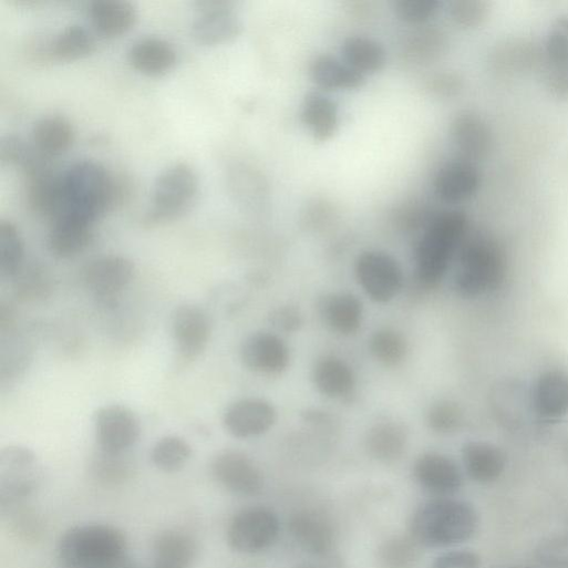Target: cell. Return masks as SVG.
Masks as SVG:
<instances>
[{
    "mask_svg": "<svg viewBox=\"0 0 568 568\" xmlns=\"http://www.w3.org/2000/svg\"><path fill=\"white\" fill-rule=\"evenodd\" d=\"M478 524V513L471 503L438 497L416 509L410 523V535L421 547H450L471 539Z\"/></svg>",
    "mask_w": 568,
    "mask_h": 568,
    "instance_id": "obj_1",
    "label": "cell"
},
{
    "mask_svg": "<svg viewBox=\"0 0 568 568\" xmlns=\"http://www.w3.org/2000/svg\"><path fill=\"white\" fill-rule=\"evenodd\" d=\"M506 273L507 258L499 242L475 236L465 239L457 251L453 288L463 299H476L499 289Z\"/></svg>",
    "mask_w": 568,
    "mask_h": 568,
    "instance_id": "obj_2",
    "label": "cell"
},
{
    "mask_svg": "<svg viewBox=\"0 0 568 568\" xmlns=\"http://www.w3.org/2000/svg\"><path fill=\"white\" fill-rule=\"evenodd\" d=\"M467 230V216L459 210L442 211L431 219L415 251L417 277L424 286L433 288L443 280Z\"/></svg>",
    "mask_w": 568,
    "mask_h": 568,
    "instance_id": "obj_3",
    "label": "cell"
},
{
    "mask_svg": "<svg viewBox=\"0 0 568 568\" xmlns=\"http://www.w3.org/2000/svg\"><path fill=\"white\" fill-rule=\"evenodd\" d=\"M63 205L68 213L95 224L117 200V184L109 171L94 161H81L62 175ZM59 214V215H60Z\"/></svg>",
    "mask_w": 568,
    "mask_h": 568,
    "instance_id": "obj_4",
    "label": "cell"
},
{
    "mask_svg": "<svg viewBox=\"0 0 568 568\" xmlns=\"http://www.w3.org/2000/svg\"><path fill=\"white\" fill-rule=\"evenodd\" d=\"M127 538L117 527L91 524L71 528L62 537L59 555L68 568H86L123 556Z\"/></svg>",
    "mask_w": 568,
    "mask_h": 568,
    "instance_id": "obj_5",
    "label": "cell"
},
{
    "mask_svg": "<svg viewBox=\"0 0 568 568\" xmlns=\"http://www.w3.org/2000/svg\"><path fill=\"white\" fill-rule=\"evenodd\" d=\"M198 188V177L188 164L178 163L166 168L155 183L144 225L156 227L183 216L193 206Z\"/></svg>",
    "mask_w": 568,
    "mask_h": 568,
    "instance_id": "obj_6",
    "label": "cell"
},
{
    "mask_svg": "<svg viewBox=\"0 0 568 568\" xmlns=\"http://www.w3.org/2000/svg\"><path fill=\"white\" fill-rule=\"evenodd\" d=\"M40 469L37 455L23 446L0 453V496L3 507L24 503L38 489Z\"/></svg>",
    "mask_w": 568,
    "mask_h": 568,
    "instance_id": "obj_7",
    "label": "cell"
},
{
    "mask_svg": "<svg viewBox=\"0 0 568 568\" xmlns=\"http://www.w3.org/2000/svg\"><path fill=\"white\" fill-rule=\"evenodd\" d=\"M280 533L277 514L267 507H248L238 512L229 523L227 537L233 549L257 554L271 547Z\"/></svg>",
    "mask_w": 568,
    "mask_h": 568,
    "instance_id": "obj_8",
    "label": "cell"
},
{
    "mask_svg": "<svg viewBox=\"0 0 568 568\" xmlns=\"http://www.w3.org/2000/svg\"><path fill=\"white\" fill-rule=\"evenodd\" d=\"M355 277L374 302L386 303L393 300L403 286V272L399 262L382 251H365L355 262Z\"/></svg>",
    "mask_w": 568,
    "mask_h": 568,
    "instance_id": "obj_9",
    "label": "cell"
},
{
    "mask_svg": "<svg viewBox=\"0 0 568 568\" xmlns=\"http://www.w3.org/2000/svg\"><path fill=\"white\" fill-rule=\"evenodd\" d=\"M95 437L100 450L126 453L141 436L140 419L125 405L101 407L94 416Z\"/></svg>",
    "mask_w": 568,
    "mask_h": 568,
    "instance_id": "obj_10",
    "label": "cell"
},
{
    "mask_svg": "<svg viewBox=\"0 0 568 568\" xmlns=\"http://www.w3.org/2000/svg\"><path fill=\"white\" fill-rule=\"evenodd\" d=\"M172 332L179 359L192 362L204 353L209 343L210 317L197 304L179 306L172 317Z\"/></svg>",
    "mask_w": 568,
    "mask_h": 568,
    "instance_id": "obj_11",
    "label": "cell"
},
{
    "mask_svg": "<svg viewBox=\"0 0 568 568\" xmlns=\"http://www.w3.org/2000/svg\"><path fill=\"white\" fill-rule=\"evenodd\" d=\"M211 472L221 486L240 496L259 495L265 486L261 469L242 452L219 453L213 461Z\"/></svg>",
    "mask_w": 568,
    "mask_h": 568,
    "instance_id": "obj_12",
    "label": "cell"
},
{
    "mask_svg": "<svg viewBox=\"0 0 568 568\" xmlns=\"http://www.w3.org/2000/svg\"><path fill=\"white\" fill-rule=\"evenodd\" d=\"M134 264L122 256H105L93 260L84 270V283L105 302H112L133 281Z\"/></svg>",
    "mask_w": 568,
    "mask_h": 568,
    "instance_id": "obj_13",
    "label": "cell"
},
{
    "mask_svg": "<svg viewBox=\"0 0 568 568\" xmlns=\"http://www.w3.org/2000/svg\"><path fill=\"white\" fill-rule=\"evenodd\" d=\"M277 421L275 406L259 397L234 402L224 414L227 432L237 438H254L267 433Z\"/></svg>",
    "mask_w": 568,
    "mask_h": 568,
    "instance_id": "obj_14",
    "label": "cell"
},
{
    "mask_svg": "<svg viewBox=\"0 0 568 568\" xmlns=\"http://www.w3.org/2000/svg\"><path fill=\"white\" fill-rule=\"evenodd\" d=\"M530 402L538 421L558 422L568 416V372H543L530 389Z\"/></svg>",
    "mask_w": 568,
    "mask_h": 568,
    "instance_id": "obj_15",
    "label": "cell"
},
{
    "mask_svg": "<svg viewBox=\"0 0 568 568\" xmlns=\"http://www.w3.org/2000/svg\"><path fill=\"white\" fill-rule=\"evenodd\" d=\"M200 17L192 27L194 41L204 47H218L237 39L241 33L238 17L225 2H200Z\"/></svg>",
    "mask_w": 568,
    "mask_h": 568,
    "instance_id": "obj_16",
    "label": "cell"
},
{
    "mask_svg": "<svg viewBox=\"0 0 568 568\" xmlns=\"http://www.w3.org/2000/svg\"><path fill=\"white\" fill-rule=\"evenodd\" d=\"M24 175L29 208L37 215L53 220L63 205L62 176L51 169L47 159L24 172Z\"/></svg>",
    "mask_w": 568,
    "mask_h": 568,
    "instance_id": "obj_17",
    "label": "cell"
},
{
    "mask_svg": "<svg viewBox=\"0 0 568 568\" xmlns=\"http://www.w3.org/2000/svg\"><path fill=\"white\" fill-rule=\"evenodd\" d=\"M452 142L463 159L478 162L493 151L494 136L487 122L473 111L455 115L450 126Z\"/></svg>",
    "mask_w": 568,
    "mask_h": 568,
    "instance_id": "obj_18",
    "label": "cell"
},
{
    "mask_svg": "<svg viewBox=\"0 0 568 568\" xmlns=\"http://www.w3.org/2000/svg\"><path fill=\"white\" fill-rule=\"evenodd\" d=\"M240 355L249 370L261 374H279L287 370L290 362L286 342L266 331L249 335L241 345Z\"/></svg>",
    "mask_w": 568,
    "mask_h": 568,
    "instance_id": "obj_19",
    "label": "cell"
},
{
    "mask_svg": "<svg viewBox=\"0 0 568 568\" xmlns=\"http://www.w3.org/2000/svg\"><path fill=\"white\" fill-rule=\"evenodd\" d=\"M289 530L297 544L313 556L327 557L334 548V526L329 517L319 510H298L290 517Z\"/></svg>",
    "mask_w": 568,
    "mask_h": 568,
    "instance_id": "obj_20",
    "label": "cell"
},
{
    "mask_svg": "<svg viewBox=\"0 0 568 568\" xmlns=\"http://www.w3.org/2000/svg\"><path fill=\"white\" fill-rule=\"evenodd\" d=\"M413 474L425 490L438 497H451L463 485L458 465L451 457L436 452L421 455L415 461Z\"/></svg>",
    "mask_w": 568,
    "mask_h": 568,
    "instance_id": "obj_21",
    "label": "cell"
},
{
    "mask_svg": "<svg viewBox=\"0 0 568 568\" xmlns=\"http://www.w3.org/2000/svg\"><path fill=\"white\" fill-rule=\"evenodd\" d=\"M490 401L496 420L512 432L523 430L528 417L535 416L530 390H526L518 380L507 379L497 382L493 388Z\"/></svg>",
    "mask_w": 568,
    "mask_h": 568,
    "instance_id": "obj_22",
    "label": "cell"
},
{
    "mask_svg": "<svg viewBox=\"0 0 568 568\" xmlns=\"http://www.w3.org/2000/svg\"><path fill=\"white\" fill-rule=\"evenodd\" d=\"M94 224L75 215L62 213L53 219L48 246L52 255L61 259L74 258L91 245Z\"/></svg>",
    "mask_w": 568,
    "mask_h": 568,
    "instance_id": "obj_23",
    "label": "cell"
},
{
    "mask_svg": "<svg viewBox=\"0 0 568 568\" xmlns=\"http://www.w3.org/2000/svg\"><path fill=\"white\" fill-rule=\"evenodd\" d=\"M481 186L475 163L458 159L446 163L434 179V192L444 203L456 204L473 197Z\"/></svg>",
    "mask_w": 568,
    "mask_h": 568,
    "instance_id": "obj_24",
    "label": "cell"
},
{
    "mask_svg": "<svg viewBox=\"0 0 568 568\" xmlns=\"http://www.w3.org/2000/svg\"><path fill=\"white\" fill-rule=\"evenodd\" d=\"M462 461L467 476L482 485L499 479L507 464L504 451L484 441L465 443L462 448Z\"/></svg>",
    "mask_w": 568,
    "mask_h": 568,
    "instance_id": "obj_25",
    "label": "cell"
},
{
    "mask_svg": "<svg viewBox=\"0 0 568 568\" xmlns=\"http://www.w3.org/2000/svg\"><path fill=\"white\" fill-rule=\"evenodd\" d=\"M128 62L138 73L149 78H159L175 69L177 52L167 41L148 38L136 42L131 48Z\"/></svg>",
    "mask_w": 568,
    "mask_h": 568,
    "instance_id": "obj_26",
    "label": "cell"
},
{
    "mask_svg": "<svg viewBox=\"0 0 568 568\" xmlns=\"http://www.w3.org/2000/svg\"><path fill=\"white\" fill-rule=\"evenodd\" d=\"M324 323L341 335L355 334L363 321L362 302L351 293L337 292L324 296L319 303Z\"/></svg>",
    "mask_w": 568,
    "mask_h": 568,
    "instance_id": "obj_27",
    "label": "cell"
},
{
    "mask_svg": "<svg viewBox=\"0 0 568 568\" xmlns=\"http://www.w3.org/2000/svg\"><path fill=\"white\" fill-rule=\"evenodd\" d=\"M489 61L495 71L517 73L531 71L545 60L543 49H539L536 43L516 38L496 44Z\"/></svg>",
    "mask_w": 568,
    "mask_h": 568,
    "instance_id": "obj_28",
    "label": "cell"
},
{
    "mask_svg": "<svg viewBox=\"0 0 568 568\" xmlns=\"http://www.w3.org/2000/svg\"><path fill=\"white\" fill-rule=\"evenodd\" d=\"M90 17L94 30L109 39L127 34L137 23V11L127 2L100 0L92 4Z\"/></svg>",
    "mask_w": 568,
    "mask_h": 568,
    "instance_id": "obj_29",
    "label": "cell"
},
{
    "mask_svg": "<svg viewBox=\"0 0 568 568\" xmlns=\"http://www.w3.org/2000/svg\"><path fill=\"white\" fill-rule=\"evenodd\" d=\"M74 141L75 131L72 123L59 115L39 120L32 131L34 148L47 158L68 153Z\"/></svg>",
    "mask_w": 568,
    "mask_h": 568,
    "instance_id": "obj_30",
    "label": "cell"
},
{
    "mask_svg": "<svg viewBox=\"0 0 568 568\" xmlns=\"http://www.w3.org/2000/svg\"><path fill=\"white\" fill-rule=\"evenodd\" d=\"M312 380L317 390L330 399L347 397L355 388L352 368L335 357L319 359L312 370Z\"/></svg>",
    "mask_w": 568,
    "mask_h": 568,
    "instance_id": "obj_31",
    "label": "cell"
},
{
    "mask_svg": "<svg viewBox=\"0 0 568 568\" xmlns=\"http://www.w3.org/2000/svg\"><path fill=\"white\" fill-rule=\"evenodd\" d=\"M301 121L316 141L328 142L338 131V106L329 97L311 93L303 102Z\"/></svg>",
    "mask_w": 568,
    "mask_h": 568,
    "instance_id": "obj_32",
    "label": "cell"
},
{
    "mask_svg": "<svg viewBox=\"0 0 568 568\" xmlns=\"http://www.w3.org/2000/svg\"><path fill=\"white\" fill-rule=\"evenodd\" d=\"M407 433L396 422H380L373 425L365 437L369 455L382 463H393L405 453Z\"/></svg>",
    "mask_w": 568,
    "mask_h": 568,
    "instance_id": "obj_33",
    "label": "cell"
},
{
    "mask_svg": "<svg viewBox=\"0 0 568 568\" xmlns=\"http://www.w3.org/2000/svg\"><path fill=\"white\" fill-rule=\"evenodd\" d=\"M313 83L327 91H351L361 89L365 78L330 56L317 58L310 66Z\"/></svg>",
    "mask_w": 568,
    "mask_h": 568,
    "instance_id": "obj_34",
    "label": "cell"
},
{
    "mask_svg": "<svg viewBox=\"0 0 568 568\" xmlns=\"http://www.w3.org/2000/svg\"><path fill=\"white\" fill-rule=\"evenodd\" d=\"M156 564L188 568L196 558L197 545L186 533L166 530L161 533L153 545Z\"/></svg>",
    "mask_w": 568,
    "mask_h": 568,
    "instance_id": "obj_35",
    "label": "cell"
},
{
    "mask_svg": "<svg viewBox=\"0 0 568 568\" xmlns=\"http://www.w3.org/2000/svg\"><path fill=\"white\" fill-rule=\"evenodd\" d=\"M345 64L361 75L380 72L386 62L383 48L362 37L349 38L342 48Z\"/></svg>",
    "mask_w": 568,
    "mask_h": 568,
    "instance_id": "obj_36",
    "label": "cell"
},
{
    "mask_svg": "<svg viewBox=\"0 0 568 568\" xmlns=\"http://www.w3.org/2000/svg\"><path fill=\"white\" fill-rule=\"evenodd\" d=\"M95 49L96 42L92 33L81 25H72L53 41L50 55L55 61L71 63L89 58Z\"/></svg>",
    "mask_w": 568,
    "mask_h": 568,
    "instance_id": "obj_37",
    "label": "cell"
},
{
    "mask_svg": "<svg viewBox=\"0 0 568 568\" xmlns=\"http://www.w3.org/2000/svg\"><path fill=\"white\" fill-rule=\"evenodd\" d=\"M24 265V242L19 229L11 221H0V273L14 279Z\"/></svg>",
    "mask_w": 568,
    "mask_h": 568,
    "instance_id": "obj_38",
    "label": "cell"
},
{
    "mask_svg": "<svg viewBox=\"0 0 568 568\" xmlns=\"http://www.w3.org/2000/svg\"><path fill=\"white\" fill-rule=\"evenodd\" d=\"M421 546L411 537L396 535L385 539L378 549L381 568H415Z\"/></svg>",
    "mask_w": 568,
    "mask_h": 568,
    "instance_id": "obj_39",
    "label": "cell"
},
{
    "mask_svg": "<svg viewBox=\"0 0 568 568\" xmlns=\"http://www.w3.org/2000/svg\"><path fill=\"white\" fill-rule=\"evenodd\" d=\"M193 454L190 444L176 435L164 436L153 446V464L165 473H175L185 467Z\"/></svg>",
    "mask_w": 568,
    "mask_h": 568,
    "instance_id": "obj_40",
    "label": "cell"
},
{
    "mask_svg": "<svg viewBox=\"0 0 568 568\" xmlns=\"http://www.w3.org/2000/svg\"><path fill=\"white\" fill-rule=\"evenodd\" d=\"M134 472L126 453H112L100 450L91 463L93 477L104 485H118L130 479Z\"/></svg>",
    "mask_w": 568,
    "mask_h": 568,
    "instance_id": "obj_41",
    "label": "cell"
},
{
    "mask_svg": "<svg viewBox=\"0 0 568 568\" xmlns=\"http://www.w3.org/2000/svg\"><path fill=\"white\" fill-rule=\"evenodd\" d=\"M370 350L381 364L392 368L405 359L407 343L400 332L393 329H381L371 337Z\"/></svg>",
    "mask_w": 568,
    "mask_h": 568,
    "instance_id": "obj_42",
    "label": "cell"
},
{
    "mask_svg": "<svg viewBox=\"0 0 568 568\" xmlns=\"http://www.w3.org/2000/svg\"><path fill=\"white\" fill-rule=\"evenodd\" d=\"M446 47L445 35L436 29L413 33L404 47V54L414 62H427L441 55Z\"/></svg>",
    "mask_w": 568,
    "mask_h": 568,
    "instance_id": "obj_43",
    "label": "cell"
},
{
    "mask_svg": "<svg viewBox=\"0 0 568 568\" xmlns=\"http://www.w3.org/2000/svg\"><path fill=\"white\" fill-rule=\"evenodd\" d=\"M534 557L545 568H568V527L543 538L534 549Z\"/></svg>",
    "mask_w": 568,
    "mask_h": 568,
    "instance_id": "obj_44",
    "label": "cell"
},
{
    "mask_svg": "<svg viewBox=\"0 0 568 568\" xmlns=\"http://www.w3.org/2000/svg\"><path fill=\"white\" fill-rule=\"evenodd\" d=\"M18 297L25 301L44 299L52 289V279L40 266H25L14 278Z\"/></svg>",
    "mask_w": 568,
    "mask_h": 568,
    "instance_id": "obj_45",
    "label": "cell"
},
{
    "mask_svg": "<svg viewBox=\"0 0 568 568\" xmlns=\"http://www.w3.org/2000/svg\"><path fill=\"white\" fill-rule=\"evenodd\" d=\"M546 64L568 60V14L557 17L550 24L543 47Z\"/></svg>",
    "mask_w": 568,
    "mask_h": 568,
    "instance_id": "obj_46",
    "label": "cell"
},
{
    "mask_svg": "<svg viewBox=\"0 0 568 568\" xmlns=\"http://www.w3.org/2000/svg\"><path fill=\"white\" fill-rule=\"evenodd\" d=\"M489 11L486 0H452L448 4L451 20L463 29L481 27L487 20Z\"/></svg>",
    "mask_w": 568,
    "mask_h": 568,
    "instance_id": "obj_47",
    "label": "cell"
},
{
    "mask_svg": "<svg viewBox=\"0 0 568 568\" xmlns=\"http://www.w3.org/2000/svg\"><path fill=\"white\" fill-rule=\"evenodd\" d=\"M462 421V410L452 401H440L427 412V424L436 433H453L461 427Z\"/></svg>",
    "mask_w": 568,
    "mask_h": 568,
    "instance_id": "obj_48",
    "label": "cell"
},
{
    "mask_svg": "<svg viewBox=\"0 0 568 568\" xmlns=\"http://www.w3.org/2000/svg\"><path fill=\"white\" fill-rule=\"evenodd\" d=\"M438 0H397L394 10L397 18L409 24H424L437 13Z\"/></svg>",
    "mask_w": 568,
    "mask_h": 568,
    "instance_id": "obj_49",
    "label": "cell"
},
{
    "mask_svg": "<svg viewBox=\"0 0 568 568\" xmlns=\"http://www.w3.org/2000/svg\"><path fill=\"white\" fill-rule=\"evenodd\" d=\"M544 82L547 91L552 96L568 99V60L546 64Z\"/></svg>",
    "mask_w": 568,
    "mask_h": 568,
    "instance_id": "obj_50",
    "label": "cell"
},
{
    "mask_svg": "<svg viewBox=\"0 0 568 568\" xmlns=\"http://www.w3.org/2000/svg\"><path fill=\"white\" fill-rule=\"evenodd\" d=\"M481 556L471 549H454L440 555L431 568H481Z\"/></svg>",
    "mask_w": 568,
    "mask_h": 568,
    "instance_id": "obj_51",
    "label": "cell"
},
{
    "mask_svg": "<svg viewBox=\"0 0 568 568\" xmlns=\"http://www.w3.org/2000/svg\"><path fill=\"white\" fill-rule=\"evenodd\" d=\"M464 87L461 75L454 72H444L428 81L427 90L437 97L450 99L458 95Z\"/></svg>",
    "mask_w": 568,
    "mask_h": 568,
    "instance_id": "obj_52",
    "label": "cell"
},
{
    "mask_svg": "<svg viewBox=\"0 0 568 568\" xmlns=\"http://www.w3.org/2000/svg\"><path fill=\"white\" fill-rule=\"evenodd\" d=\"M275 328L283 332H296L302 326L303 319L300 311L291 306L280 307L270 316Z\"/></svg>",
    "mask_w": 568,
    "mask_h": 568,
    "instance_id": "obj_53",
    "label": "cell"
},
{
    "mask_svg": "<svg viewBox=\"0 0 568 568\" xmlns=\"http://www.w3.org/2000/svg\"><path fill=\"white\" fill-rule=\"evenodd\" d=\"M86 568H138L136 562L130 558L126 554L100 565L86 567Z\"/></svg>",
    "mask_w": 568,
    "mask_h": 568,
    "instance_id": "obj_54",
    "label": "cell"
},
{
    "mask_svg": "<svg viewBox=\"0 0 568 568\" xmlns=\"http://www.w3.org/2000/svg\"><path fill=\"white\" fill-rule=\"evenodd\" d=\"M297 568H341L338 564L330 562L327 565H314V564H303L298 566Z\"/></svg>",
    "mask_w": 568,
    "mask_h": 568,
    "instance_id": "obj_55",
    "label": "cell"
},
{
    "mask_svg": "<svg viewBox=\"0 0 568 568\" xmlns=\"http://www.w3.org/2000/svg\"><path fill=\"white\" fill-rule=\"evenodd\" d=\"M564 455L568 463V434L566 435L565 441H564Z\"/></svg>",
    "mask_w": 568,
    "mask_h": 568,
    "instance_id": "obj_56",
    "label": "cell"
},
{
    "mask_svg": "<svg viewBox=\"0 0 568 568\" xmlns=\"http://www.w3.org/2000/svg\"><path fill=\"white\" fill-rule=\"evenodd\" d=\"M152 568H180V567H175V566H168V565H163V564L154 562V566Z\"/></svg>",
    "mask_w": 568,
    "mask_h": 568,
    "instance_id": "obj_57",
    "label": "cell"
},
{
    "mask_svg": "<svg viewBox=\"0 0 568 568\" xmlns=\"http://www.w3.org/2000/svg\"><path fill=\"white\" fill-rule=\"evenodd\" d=\"M506 568H534V567H528V566H510V567H506Z\"/></svg>",
    "mask_w": 568,
    "mask_h": 568,
    "instance_id": "obj_58",
    "label": "cell"
}]
</instances>
